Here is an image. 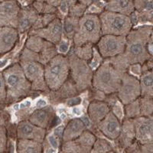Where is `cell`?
I'll return each mask as SVG.
<instances>
[{"mask_svg": "<svg viewBox=\"0 0 153 153\" xmlns=\"http://www.w3.org/2000/svg\"><path fill=\"white\" fill-rule=\"evenodd\" d=\"M151 36H152V25H147L132 28L126 35V44L123 53L108 60L115 67L125 71H127L129 65H143L152 58L147 51V43Z\"/></svg>", "mask_w": 153, "mask_h": 153, "instance_id": "cell-1", "label": "cell"}, {"mask_svg": "<svg viewBox=\"0 0 153 153\" xmlns=\"http://www.w3.org/2000/svg\"><path fill=\"white\" fill-rule=\"evenodd\" d=\"M6 89V103H16L29 95L31 85L19 63H15L2 72Z\"/></svg>", "mask_w": 153, "mask_h": 153, "instance_id": "cell-2", "label": "cell"}, {"mask_svg": "<svg viewBox=\"0 0 153 153\" xmlns=\"http://www.w3.org/2000/svg\"><path fill=\"white\" fill-rule=\"evenodd\" d=\"M124 72L105 59L94 72L91 87L105 95L117 94Z\"/></svg>", "mask_w": 153, "mask_h": 153, "instance_id": "cell-3", "label": "cell"}, {"mask_svg": "<svg viewBox=\"0 0 153 153\" xmlns=\"http://www.w3.org/2000/svg\"><path fill=\"white\" fill-rule=\"evenodd\" d=\"M19 64L31 85V91L50 92L44 76V65L38 61V55L28 49L23 50Z\"/></svg>", "mask_w": 153, "mask_h": 153, "instance_id": "cell-4", "label": "cell"}, {"mask_svg": "<svg viewBox=\"0 0 153 153\" xmlns=\"http://www.w3.org/2000/svg\"><path fill=\"white\" fill-rule=\"evenodd\" d=\"M102 35L99 16L94 13H84L79 18L72 40L75 47H80L86 44H97Z\"/></svg>", "mask_w": 153, "mask_h": 153, "instance_id": "cell-5", "label": "cell"}, {"mask_svg": "<svg viewBox=\"0 0 153 153\" xmlns=\"http://www.w3.org/2000/svg\"><path fill=\"white\" fill-rule=\"evenodd\" d=\"M44 76L50 91H57L70 77L68 57L57 54L44 65Z\"/></svg>", "mask_w": 153, "mask_h": 153, "instance_id": "cell-6", "label": "cell"}, {"mask_svg": "<svg viewBox=\"0 0 153 153\" xmlns=\"http://www.w3.org/2000/svg\"><path fill=\"white\" fill-rule=\"evenodd\" d=\"M99 18L103 35L126 36L133 27L129 16L117 12L104 10L99 15Z\"/></svg>", "mask_w": 153, "mask_h": 153, "instance_id": "cell-7", "label": "cell"}, {"mask_svg": "<svg viewBox=\"0 0 153 153\" xmlns=\"http://www.w3.org/2000/svg\"><path fill=\"white\" fill-rule=\"evenodd\" d=\"M70 64V77L74 82L77 92L80 93L91 87L94 71L88 62L72 53L68 56Z\"/></svg>", "mask_w": 153, "mask_h": 153, "instance_id": "cell-8", "label": "cell"}, {"mask_svg": "<svg viewBox=\"0 0 153 153\" xmlns=\"http://www.w3.org/2000/svg\"><path fill=\"white\" fill-rule=\"evenodd\" d=\"M126 36L103 35L97 43V50L104 59L112 58L123 53Z\"/></svg>", "mask_w": 153, "mask_h": 153, "instance_id": "cell-9", "label": "cell"}, {"mask_svg": "<svg viewBox=\"0 0 153 153\" xmlns=\"http://www.w3.org/2000/svg\"><path fill=\"white\" fill-rule=\"evenodd\" d=\"M140 84L139 79L134 75L124 72L117 97L123 105L128 104L140 97Z\"/></svg>", "mask_w": 153, "mask_h": 153, "instance_id": "cell-10", "label": "cell"}, {"mask_svg": "<svg viewBox=\"0 0 153 153\" xmlns=\"http://www.w3.org/2000/svg\"><path fill=\"white\" fill-rule=\"evenodd\" d=\"M97 138L92 131L86 129L76 139L61 143L60 150L68 153H90Z\"/></svg>", "mask_w": 153, "mask_h": 153, "instance_id": "cell-11", "label": "cell"}, {"mask_svg": "<svg viewBox=\"0 0 153 153\" xmlns=\"http://www.w3.org/2000/svg\"><path fill=\"white\" fill-rule=\"evenodd\" d=\"M20 9L21 6L17 0H6L0 2V28H17Z\"/></svg>", "mask_w": 153, "mask_h": 153, "instance_id": "cell-12", "label": "cell"}, {"mask_svg": "<svg viewBox=\"0 0 153 153\" xmlns=\"http://www.w3.org/2000/svg\"><path fill=\"white\" fill-rule=\"evenodd\" d=\"M30 35H36L47 42L57 45L61 41L63 35V23L56 17L44 28L31 30Z\"/></svg>", "mask_w": 153, "mask_h": 153, "instance_id": "cell-13", "label": "cell"}, {"mask_svg": "<svg viewBox=\"0 0 153 153\" xmlns=\"http://www.w3.org/2000/svg\"><path fill=\"white\" fill-rule=\"evenodd\" d=\"M17 139H27L42 143L47 136V129L38 127L28 120H22L16 127Z\"/></svg>", "mask_w": 153, "mask_h": 153, "instance_id": "cell-14", "label": "cell"}, {"mask_svg": "<svg viewBox=\"0 0 153 153\" xmlns=\"http://www.w3.org/2000/svg\"><path fill=\"white\" fill-rule=\"evenodd\" d=\"M135 129V139L139 144L153 143L152 117H139L132 119Z\"/></svg>", "mask_w": 153, "mask_h": 153, "instance_id": "cell-15", "label": "cell"}, {"mask_svg": "<svg viewBox=\"0 0 153 153\" xmlns=\"http://www.w3.org/2000/svg\"><path fill=\"white\" fill-rule=\"evenodd\" d=\"M121 123L117 118L110 110L106 117L97 124V129L101 134L107 139L115 141L120 135L121 129Z\"/></svg>", "mask_w": 153, "mask_h": 153, "instance_id": "cell-16", "label": "cell"}, {"mask_svg": "<svg viewBox=\"0 0 153 153\" xmlns=\"http://www.w3.org/2000/svg\"><path fill=\"white\" fill-rule=\"evenodd\" d=\"M56 116L55 110L51 106L36 109L28 117V120L34 125L46 129L51 127V123Z\"/></svg>", "mask_w": 153, "mask_h": 153, "instance_id": "cell-17", "label": "cell"}, {"mask_svg": "<svg viewBox=\"0 0 153 153\" xmlns=\"http://www.w3.org/2000/svg\"><path fill=\"white\" fill-rule=\"evenodd\" d=\"M39 14L31 5L21 8L19 13L17 30L19 33H23L31 29L36 22Z\"/></svg>", "mask_w": 153, "mask_h": 153, "instance_id": "cell-18", "label": "cell"}, {"mask_svg": "<svg viewBox=\"0 0 153 153\" xmlns=\"http://www.w3.org/2000/svg\"><path fill=\"white\" fill-rule=\"evenodd\" d=\"M115 141H117L118 147L123 151L136 141L132 119H124L123 120L120 135Z\"/></svg>", "mask_w": 153, "mask_h": 153, "instance_id": "cell-19", "label": "cell"}, {"mask_svg": "<svg viewBox=\"0 0 153 153\" xmlns=\"http://www.w3.org/2000/svg\"><path fill=\"white\" fill-rule=\"evenodd\" d=\"M17 28L12 27L0 28V57L9 53L19 40Z\"/></svg>", "mask_w": 153, "mask_h": 153, "instance_id": "cell-20", "label": "cell"}, {"mask_svg": "<svg viewBox=\"0 0 153 153\" xmlns=\"http://www.w3.org/2000/svg\"><path fill=\"white\" fill-rule=\"evenodd\" d=\"M110 110V106L106 102L95 100L89 104L87 114L92 124L97 126V124L100 122Z\"/></svg>", "mask_w": 153, "mask_h": 153, "instance_id": "cell-21", "label": "cell"}, {"mask_svg": "<svg viewBox=\"0 0 153 153\" xmlns=\"http://www.w3.org/2000/svg\"><path fill=\"white\" fill-rule=\"evenodd\" d=\"M87 129L80 118H74L65 126L63 132L62 143L73 140L81 135Z\"/></svg>", "mask_w": 153, "mask_h": 153, "instance_id": "cell-22", "label": "cell"}, {"mask_svg": "<svg viewBox=\"0 0 153 153\" xmlns=\"http://www.w3.org/2000/svg\"><path fill=\"white\" fill-rule=\"evenodd\" d=\"M76 94H78V92L76 91V87L71 79L69 77V79L57 91H51L50 100L52 103H55L57 101L73 97Z\"/></svg>", "mask_w": 153, "mask_h": 153, "instance_id": "cell-23", "label": "cell"}, {"mask_svg": "<svg viewBox=\"0 0 153 153\" xmlns=\"http://www.w3.org/2000/svg\"><path fill=\"white\" fill-rule=\"evenodd\" d=\"M104 10L129 16L135 12L133 0H109Z\"/></svg>", "mask_w": 153, "mask_h": 153, "instance_id": "cell-24", "label": "cell"}, {"mask_svg": "<svg viewBox=\"0 0 153 153\" xmlns=\"http://www.w3.org/2000/svg\"><path fill=\"white\" fill-rule=\"evenodd\" d=\"M140 97L153 98V74L152 70L143 72L140 74Z\"/></svg>", "mask_w": 153, "mask_h": 153, "instance_id": "cell-25", "label": "cell"}, {"mask_svg": "<svg viewBox=\"0 0 153 153\" xmlns=\"http://www.w3.org/2000/svg\"><path fill=\"white\" fill-rule=\"evenodd\" d=\"M42 143L27 139H17L16 153H42Z\"/></svg>", "mask_w": 153, "mask_h": 153, "instance_id": "cell-26", "label": "cell"}, {"mask_svg": "<svg viewBox=\"0 0 153 153\" xmlns=\"http://www.w3.org/2000/svg\"><path fill=\"white\" fill-rule=\"evenodd\" d=\"M48 44V42L44 40L40 37L36 35H30L25 43V48L38 54L47 47Z\"/></svg>", "mask_w": 153, "mask_h": 153, "instance_id": "cell-27", "label": "cell"}, {"mask_svg": "<svg viewBox=\"0 0 153 153\" xmlns=\"http://www.w3.org/2000/svg\"><path fill=\"white\" fill-rule=\"evenodd\" d=\"M78 18L68 16L65 19L63 23V35L68 39H72L76 32L77 24H78Z\"/></svg>", "mask_w": 153, "mask_h": 153, "instance_id": "cell-28", "label": "cell"}, {"mask_svg": "<svg viewBox=\"0 0 153 153\" xmlns=\"http://www.w3.org/2000/svg\"><path fill=\"white\" fill-rule=\"evenodd\" d=\"M140 117H152L153 98L140 97L139 98Z\"/></svg>", "mask_w": 153, "mask_h": 153, "instance_id": "cell-29", "label": "cell"}, {"mask_svg": "<svg viewBox=\"0 0 153 153\" xmlns=\"http://www.w3.org/2000/svg\"><path fill=\"white\" fill-rule=\"evenodd\" d=\"M113 149V146L106 139L97 138L90 153H108Z\"/></svg>", "mask_w": 153, "mask_h": 153, "instance_id": "cell-30", "label": "cell"}, {"mask_svg": "<svg viewBox=\"0 0 153 153\" xmlns=\"http://www.w3.org/2000/svg\"><path fill=\"white\" fill-rule=\"evenodd\" d=\"M93 45L92 44H86L80 47H74L73 54L79 57L80 59L88 61L91 59L93 54Z\"/></svg>", "mask_w": 153, "mask_h": 153, "instance_id": "cell-31", "label": "cell"}, {"mask_svg": "<svg viewBox=\"0 0 153 153\" xmlns=\"http://www.w3.org/2000/svg\"><path fill=\"white\" fill-rule=\"evenodd\" d=\"M125 153H153V143L139 144L136 141L124 150Z\"/></svg>", "mask_w": 153, "mask_h": 153, "instance_id": "cell-32", "label": "cell"}, {"mask_svg": "<svg viewBox=\"0 0 153 153\" xmlns=\"http://www.w3.org/2000/svg\"><path fill=\"white\" fill-rule=\"evenodd\" d=\"M124 106V119H135L140 117L139 99Z\"/></svg>", "mask_w": 153, "mask_h": 153, "instance_id": "cell-33", "label": "cell"}, {"mask_svg": "<svg viewBox=\"0 0 153 153\" xmlns=\"http://www.w3.org/2000/svg\"><path fill=\"white\" fill-rule=\"evenodd\" d=\"M32 6L38 12V14H55L57 12V8L52 5L42 2L35 1L32 4Z\"/></svg>", "mask_w": 153, "mask_h": 153, "instance_id": "cell-34", "label": "cell"}, {"mask_svg": "<svg viewBox=\"0 0 153 153\" xmlns=\"http://www.w3.org/2000/svg\"><path fill=\"white\" fill-rule=\"evenodd\" d=\"M55 18V14H39V16H38V19H37L36 22H35V24L34 25V26L32 27L31 30L44 28V27H45L48 24H49Z\"/></svg>", "mask_w": 153, "mask_h": 153, "instance_id": "cell-35", "label": "cell"}, {"mask_svg": "<svg viewBox=\"0 0 153 153\" xmlns=\"http://www.w3.org/2000/svg\"><path fill=\"white\" fill-rule=\"evenodd\" d=\"M87 8V6H86V5H83L78 2H76L73 5H71L68 9V16L79 19L85 13Z\"/></svg>", "mask_w": 153, "mask_h": 153, "instance_id": "cell-36", "label": "cell"}, {"mask_svg": "<svg viewBox=\"0 0 153 153\" xmlns=\"http://www.w3.org/2000/svg\"><path fill=\"white\" fill-rule=\"evenodd\" d=\"M8 147V130L5 126L0 125V153L5 152Z\"/></svg>", "mask_w": 153, "mask_h": 153, "instance_id": "cell-37", "label": "cell"}, {"mask_svg": "<svg viewBox=\"0 0 153 153\" xmlns=\"http://www.w3.org/2000/svg\"><path fill=\"white\" fill-rule=\"evenodd\" d=\"M121 104H122V103H120V101H119V100L116 101V102L113 104V106H112L113 110H112L111 111L112 113L119 119V120H120V122L122 123L123 120H124V109L123 108V106H121Z\"/></svg>", "mask_w": 153, "mask_h": 153, "instance_id": "cell-38", "label": "cell"}, {"mask_svg": "<svg viewBox=\"0 0 153 153\" xmlns=\"http://www.w3.org/2000/svg\"><path fill=\"white\" fill-rule=\"evenodd\" d=\"M102 59H103V57H101L100 53L98 52V51L97 50V48H93V54H92V57H91V63L89 65L90 66H91V68H92L93 70L97 69V68L100 65Z\"/></svg>", "mask_w": 153, "mask_h": 153, "instance_id": "cell-39", "label": "cell"}, {"mask_svg": "<svg viewBox=\"0 0 153 153\" xmlns=\"http://www.w3.org/2000/svg\"><path fill=\"white\" fill-rule=\"evenodd\" d=\"M6 103V89L2 72H0V105Z\"/></svg>", "mask_w": 153, "mask_h": 153, "instance_id": "cell-40", "label": "cell"}, {"mask_svg": "<svg viewBox=\"0 0 153 153\" xmlns=\"http://www.w3.org/2000/svg\"><path fill=\"white\" fill-rule=\"evenodd\" d=\"M46 140V142H47L48 143L49 145H50L52 148H54V149L57 150L58 149H60V147H61V143L62 142L58 138L56 137L55 136H54V134H52V135H50V136H46L45 139Z\"/></svg>", "mask_w": 153, "mask_h": 153, "instance_id": "cell-41", "label": "cell"}, {"mask_svg": "<svg viewBox=\"0 0 153 153\" xmlns=\"http://www.w3.org/2000/svg\"><path fill=\"white\" fill-rule=\"evenodd\" d=\"M58 47H57V52L61 54H67L69 51V42L67 41H61L59 42Z\"/></svg>", "mask_w": 153, "mask_h": 153, "instance_id": "cell-42", "label": "cell"}, {"mask_svg": "<svg viewBox=\"0 0 153 153\" xmlns=\"http://www.w3.org/2000/svg\"><path fill=\"white\" fill-rule=\"evenodd\" d=\"M128 69L134 75L140 76V74H142V65L140 64H133L132 65H129Z\"/></svg>", "mask_w": 153, "mask_h": 153, "instance_id": "cell-43", "label": "cell"}, {"mask_svg": "<svg viewBox=\"0 0 153 153\" xmlns=\"http://www.w3.org/2000/svg\"><path fill=\"white\" fill-rule=\"evenodd\" d=\"M82 99L80 97H71L69 99H68L66 100V104L68 106H77V105H80L81 103Z\"/></svg>", "mask_w": 153, "mask_h": 153, "instance_id": "cell-44", "label": "cell"}, {"mask_svg": "<svg viewBox=\"0 0 153 153\" xmlns=\"http://www.w3.org/2000/svg\"><path fill=\"white\" fill-rule=\"evenodd\" d=\"M64 129H65V126L64 125H59L56 127L54 130V135L57 138L62 142V136H63V132H64Z\"/></svg>", "mask_w": 153, "mask_h": 153, "instance_id": "cell-45", "label": "cell"}, {"mask_svg": "<svg viewBox=\"0 0 153 153\" xmlns=\"http://www.w3.org/2000/svg\"><path fill=\"white\" fill-rule=\"evenodd\" d=\"M35 1L45 2V3H47L48 4V5H52L54 7L57 8L60 5V4L62 2L63 0H35Z\"/></svg>", "mask_w": 153, "mask_h": 153, "instance_id": "cell-46", "label": "cell"}, {"mask_svg": "<svg viewBox=\"0 0 153 153\" xmlns=\"http://www.w3.org/2000/svg\"><path fill=\"white\" fill-rule=\"evenodd\" d=\"M58 7L60 8L61 12H64V13H67V12H68V9H69V7H68V5L67 4V2H65V0H63L62 2L60 4V5L58 6Z\"/></svg>", "mask_w": 153, "mask_h": 153, "instance_id": "cell-47", "label": "cell"}, {"mask_svg": "<svg viewBox=\"0 0 153 153\" xmlns=\"http://www.w3.org/2000/svg\"><path fill=\"white\" fill-rule=\"evenodd\" d=\"M152 48H153V43H152V36L149 38L148 43H147V51H148L149 54L151 56L153 55L152 54Z\"/></svg>", "mask_w": 153, "mask_h": 153, "instance_id": "cell-48", "label": "cell"}, {"mask_svg": "<svg viewBox=\"0 0 153 153\" xmlns=\"http://www.w3.org/2000/svg\"><path fill=\"white\" fill-rule=\"evenodd\" d=\"M35 106H36L37 109L45 107V106H47V102H46V100H43V99H39L36 102V104H35Z\"/></svg>", "mask_w": 153, "mask_h": 153, "instance_id": "cell-49", "label": "cell"}, {"mask_svg": "<svg viewBox=\"0 0 153 153\" xmlns=\"http://www.w3.org/2000/svg\"><path fill=\"white\" fill-rule=\"evenodd\" d=\"M76 2H80V3L83 4V5H86V6H89L93 3L94 0H76Z\"/></svg>", "mask_w": 153, "mask_h": 153, "instance_id": "cell-50", "label": "cell"}, {"mask_svg": "<svg viewBox=\"0 0 153 153\" xmlns=\"http://www.w3.org/2000/svg\"><path fill=\"white\" fill-rule=\"evenodd\" d=\"M72 113L76 116H81L82 115V110L79 107H74L72 109Z\"/></svg>", "mask_w": 153, "mask_h": 153, "instance_id": "cell-51", "label": "cell"}, {"mask_svg": "<svg viewBox=\"0 0 153 153\" xmlns=\"http://www.w3.org/2000/svg\"><path fill=\"white\" fill-rule=\"evenodd\" d=\"M31 101H25V102H23V103H22L21 104H20V108L21 109H25V108H28L31 106Z\"/></svg>", "mask_w": 153, "mask_h": 153, "instance_id": "cell-52", "label": "cell"}, {"mask_svg": "<svg viewBox=\"0 0 153 153\" xmlns=\"http://www.w3.org/2000/svg\"><path fill=\"white\" fill-rule=\"evenodd\" d=\"M108 153H117V152L116 151H115L114 149H113V150H111V151H110V152H108Z\"/></svg>", "mask_w": 153, "mask_h": 153, "instance_id": "cell-53", "label": "cell"}, {"mask_svg": "<svg viewBox=\"0 0 153 153\" xmlns=\"http://www.w3.org/2000/svg\"><path fill=\"white\" fill-rule=\"evenodd\" d=\"M19 105H16V106H14V107H15V110H19Z\"/></svg>", "mask_w": 153, "mask_h": 153, "instance_id": "cell-54", "label": "cell"}, {"mask_svg": "<svg viewBox=\"0 0 153 153\" xmlns=\"http://www.w3.org/2000/svg\"><path fill=\"white\" fill-rule=\"evenodd\" d=\"M58 153H68V152H63V151H61V150H60L59 152Z\"/></svg>", "mask_w": 153, "mask_h": 153, "instance_id": "cell-55", "label": "cell"}, {"mask_svg": "<svg viewBox=\"0 0 153 153\" xmlns=\"http://www.w3.org/2000/svg\"><path fill=\"white\" fill-rule=\"evenodd\" d=\"M4 1H6V0H0V2H4Z\"/></svg>", "mask_w": 153, "mask_h": 153, "instance_id": "cell-56", "label": "cell"}, {"mask_svg": "<svg viewBox=\"0 0 153 153\" xmlns=\"http://www.w3.org/2000/svg\"><path fill=\"white\" fill-rule=\"evenodd\" d=\"M2 153H6V152H2Z\"/></svg>", "mask_w": 153, "mask_h": 153, "instance_id": "cell-57", "label": "cell"}]
</instances>
